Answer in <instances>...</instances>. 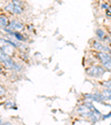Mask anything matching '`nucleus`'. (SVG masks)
<instances>
[{
	"label": "nucleus",
	"instance_id": "obj_1",
	"mask_svg": "<svg viewBox=\"0 0 111 125\" xmlns=\"http://www.w3.org/2000/svg\"><path fill=\"white\" fill-rule=\"evenodd\" d=\"M107 71L106 69L103 68L102 65H91L90 68H88L86 70V73H87L88 76L92 79H98V78H101V76L104 75Z\"/></svg>",
	"mask_w": 111,
	"mask_h": 125
},
{
	"label": "nucleus",
	"instance_id": "obj_2",
	"mask_svg": "<svg viewBox=\"0 0 111 125\" xmlns=\"http://www.w3.org/2000/svg\"><path fill=\"white\" fill-rule=\"evenodd\" d=\"M8 27H9L11 30H13V31H21V30H24L25 24L22 23L21 21H19V20L12 19V20H10V21H9Z\"/></svg>",
	"mask_w": 111,
	"mask_h": 125
},
{
	"label": "nucleus",
	"instance_id": "obj_3",
	"mask_svg": "<svg viewBox=\"0 0 111 125\" xmlns=\"http://www.w3.org/2000/svg\"><path fill=\"white\" fill-rule=\"evenodd\" d=\"M90 112H91V110H90L85 103L81 104V105H79L78 109H77V113H78V115H80L81 117H87L88 118L89 117Z\"/></svg>",
	"mask_w": 111,
	"mask_h": 125
},
{
	"label": "nucleus",
	"instance_id": "obj_4",
	"mask_svg": "<svg viewBox=\"0 0 111 125\" xmlns=\"http://www.w3.org/2000/svg\"><path fill=\"white\" fill-rule=\"evenodd\" d=\"M96 58L99 60L100 63H103V62H107L111 59L110 57V53L109 52H104V51H101V52H96Z\"/></svg>",
	"mask_w": 111,
	"mask_h": 125
},
{
	"label": "nucleus",
	"instance_id": "obj_5",
	"mask_svg": "<svg viewBox=\"0 0 111 125\" xmlns=\"http://www.w3.org/2000/svg\"><path fill=\"white\" fill-rule=\"evenodd\" d=\"M11 35L16 40L20 41V42H25V41L28 39V37H26V34L21 33V31H13V32L11 33Z\"/></svg>",
	"mask_w": 111,
	"mask_h": 125
},
{
	"label": "nucleus",
	"instance_id": "obj_6",
	"mask_svg": "<svg viewBox=\"0 0 111 125\" xmlns=\"http://www.w3.org/2000/svg\"><path fill=\"white\" fill-rule=\"evenodd\" d=\"M95 33H96V38H97V40L102 41V42H103L104 38H106V35H107L106 31H104L102 28H97Z\"/></svg>",
	"mask_w": 111,
	"mask_h": 125
},
{
	"label": "nucleus",
	"instance_id": "obj_7",
	"mask_svg": "<svg viewBox=\"0 0 111 125\" xmlns=\"http://www.w3.org/2000/svg\"><path fill=\"white\" fill-rule=\"evenodd\" d=\"M9 24V20H8L7 16L5 14H0V29H5Z\"/></svg>",
	"mask_w": 111,
	"mask_h": 125
},
{
	"label": "nucleus",
	"instance_id": "obj_8",
	"mask_svg": "<svg viewBox=\"0 0 111 125\" xmlns=\"http://www.w3.org/2000/svg\"><path fill=\"white\" fill-rule=\"evenodd\" d=\"M2 50H3V52H5V53H7L8 55H10V57H12V54H13L14 53V48L12 47L11 44H6L5 47L2 48Z\"/></svg>",
	"mask_w": 111,
	"mask_h": 125
},
{
	"label": "nucleus",
	"instance_id": "obj_9",
	"mask_svg": "<svg viewBox=\"0 0 111 125\" xmlns=\"http://www.w3.org/2000/svg\"><path fill=\"white\" fill-rule=\"evenodd\" d=\"M102 95L104 96V99H106V101H111V90L110 89H102L101 91Z\"/></svg>",
	"mask_w": 111,
	"mask_h": 125
},
{
	"label": "nucleus",
	"instance_id": "obj_10",
	"mask_svg": "<svg viewBox=\"0 0 111 125\" xmlns=\"http://www.w3.org/2000/svg\"><path fill=\"white\" fill-rule=\"evenodd\" d=\"M5 107H7V109H17V106H16V103H14L13 101H11V100H7V101L3 102L2 104Z\"/></svg>",
	"mask_w": 111,
	"mask_h": 125
},
{
	"label": "nucleus",
	"instance_id": "obj_11",
	"mask_svg": "<svg viewBox=\"0 0 111 125\" xmlns=\"http://www.w3.org/2000/svg\"><path fill=\"white\" fill-rule=\"evenodd\" d=\"M5 11H7V12H9V13H11V14H13V12H14V5L10 1V2H8L7 5L5 6Z\"/></svg>",
	"mask_w": 111,
	"mask_h": 125
},
{
	"label": "nucleus",
	"instance_id": "obj_12",
	"mask_svg": "<svg viewBox=\"0 0 111 125\" xmlns=\"http://www.w3.org/2000/svg\"><path fill=\"white\" fill-rule=\"evenodd\" d=\"M101 85L104 87V89H110V90H111V79H108V80L102 81Z\"/></svg>",
	"mask_w": 111,
	"mask_h": 125
},
{
	"label": "nucleus",
	"instance_id": "obj_13",
	"mask_svg": "<svg viewBox=\"0 0 111 125\" xmlns=\"http://www.w3.org/2000/svg\"><path fill=\"white\" fill-rule=\"evenodd\" d=\"M101 65L103 66L104 69H106V71H108V72H111V59L109 60V61L101 63Z\"/></svg>",
	"mask_w": 111,
	"mask_h": 125
},
{
	"label": "nucleus",
	"instance_id": "obj_14",
	"mask_svg": "<svg viewBox=\"0 0 111 125\" xmlns=\"http://www.w3.org/2000/svg\"><path fill=\"white\" fill-rule=\"evenodd\" d=\"M25 11L24 7H14V12L13 14H16V16H20V14H22Z\"/></svg>",
	"mask_w": 111,
	"mask_h": 125
},
{
	"label": "nucleus",
	"instance_id": "obj_15",
	"mask_svg": "<svg viewBox=\"0 0 111 125\" xmlns=\"http://www.w3.org/2000/svg\"><path fill=\"white\" fill-rule=\"evenodd\" d=\"M9 40L7 38H0V49H2L6 44H9Z\"/></svg>",
	"mask_w": 111,
	"mask_h": 125
},
{
	"label": "nucleus",
	"instance_id": "obj_16",
	"mask_svg": "<svg viewBox=\"0 0 111 125\" xmlns=\"http://www.w3.org/2000/svg\"><path fill=\"white\" fill-rule=\"evenodd\" d=\"M11 2L14 5V7H24L22 0H11Z\"/></svg>",
	"mask_w": 111,
	"mask_h": 125
},
{
	"label": "nucleus",
	"instance_id": "obj_17",
	"mask_svg": "<svg viewBox=\"0 0 111 125\" xmlns=\"http://www.w3.org/2000/svg\"><path fill=\"white\" fill-rule=\"evenodd\" d=\"M6 93H7V91H6L5 86H3L2 84H0V96H3Z\"/></svg>",
	"mask_w": 111,
	"mask_h": 125
},
{
	"label": "nucleus",
	"instance_id": "obj_18",
	"mask_svg": "<svg viewBox=\"0 0 111 125\" xmlns=\"http://www.w3.org/2000/svg\"><path fill=\"white\" fill-rule=\"evenodd\" d=\"M109 7H110V3H107V2H102V3H101V9L108 10Z\"/></svg>",
	"mask_w": 111,
	"mask_h": 125
},
{
	"label": "nucleus",
	"instance_id": "obj_19",
	"mask_svg": "<svg viewBox=\"0 0 111 125\" xmlns=\"http://www.w3.org/2000/svg\"><path fill=\"white\" fill-rule=\"evenodd\" d=\"M107 118H111V111L109 112V113H107V114H104V115H102L101 120L104 121V120H107Z\"/></svg>",
	"mask_w": 111,
	"mask_h": 125
},
{
	"label": "nucleus",
	"instance_id": "obj_20",
	"mask_svg": "<svg viewBox=\"0 0 111 125\" xmlns=\"http://www.w3.org/2000/svg\"><path fill=\"white\" fill-rule=\"evenodd\" d=\"M0 125H12L10 122H3L1 118H0Z\"/></svg>",
	"mask_w": 111,
	"mask_h": 125
},
{
	"label": "nucleus",
	"instance_id": "obj_21",
	"mask_svg": "<svg viewBox=\"0 0 111 125\" xmlns=\"http://www.w3.org/2000/svg\"><path fill=\"white\" fill-rule=\"evenodd\" d=\"M106 14H107V17H109V18H111V11L110 10H106Z\"/></svg>",
	"mask_w": 111,
	"mask_h": 125
},
{
	"label": "nucleus",
	"instance_id": "obj_22",
	"mask_svg": "<svg viewBox=\"0 0 111 125\" xmlns=\"http://www.w3.org/2000/svg\"><path fill=\"white\" fill-rule=\"evenodd\" d=\"M109 10H110V11H111V3H110V7H109Z\"/></svg>",
	"mask_w": 111,
	"mask_h": 125
},
{
	"label": "nucleus",
	"instance_id": "obj_23",
	"mask_svg": "<svg viewBox=\"0 0 111 125\" xmlns=\"http://www.w3.org/2000/svg\"><path fill=\"white\" fill-rule=\"evenodd\" d=\"M109 53H110V57H111V51H110V52H109Z\"/></svg>",
	"mask_w": 111,
	"mask_h": 125
},
{
	"label": "nucleus",
	"instance_id": "obj_24",
	"mask_svg": "<svg viewBox=\"0 0 111 125\" xmlns=\"http://www.w3.org/2000/svg\"><path fill=\"white\" fill-rule=\"evenodd\" d=\"M109 125H111V123H110V124H109Z\"/></svg>",
	"mask_w": 111,
	"mask_h": 125
},
{
	"label": "nucleus",
	"instance_id": "obj_25",
	"mask_svg": "<svg viewBox=\"0 0 111 125\" xmlns=\"http://www.w3.org/2000/svg\"><path fill=\"white\" fill-rule=\"evenodd\" d=\"M110 74H111V72H110Z\"/></svg>",
	"mask_w": 111,
	"mask_h": 125
},
{
	"label": "nucleus",
	"instance_id": "obj_26",
	"mask_svg": "<svg viewBox=\"0 0 111 125\" xmlns=\"http://www.w3.org/2000/svg\"><path fill=\"white\" fill-rule=\"evenodd\" d=\"M110 3H111V2H110Z\"/></svg>",
	"mask_w": 111,
	"mask_h": 125
}]
</instances>
